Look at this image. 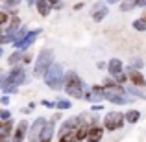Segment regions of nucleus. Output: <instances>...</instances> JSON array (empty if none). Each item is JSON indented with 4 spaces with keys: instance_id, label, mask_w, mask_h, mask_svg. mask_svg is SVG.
<instances>
[{
    "instance_id": "41",
    "label": "nucleus",
    "mask_w": 146,
    "mask_h": 142,
    "mask_svg": "<svg viewBox=\"0 0 146 142\" xmlns=\"http://www.w3.org/2000/svg\"><path fill=\"white\" fill-rule=\"evenodd\" d=\"M28 4H35V0H28Z\"/></svg>"
},
{
    "instance_id": "33",
    "label": "nucleus",
    "mask_w": 146,
    "mask_h": 142,
    "mask_svg": "<svg viewBox=\"0 0 146 142\" xmlns=\"http://www.w3.org/2000/svg\"><path fill=\"white\" fill-rule=\"evenodd\" d=\"M4 4H6L7 7H17L19 4H21V0H4Z\"/></svg>"
},
{
    "instance_id": "13",
    "label": "nucleus",
    "mask_w": 146,
    "mask_h": 142,
    "mask_svg": "<svg viewBox=\"0 0 146 142\" xmlns=\"http://www.w3.org/2000/svg\"><path fill=\"white\" fill-rule=\"evenodd\" d=\"M107 13H109V7H107L106 2H98L96 6L93 7V13H91V17H93L94 22H100L104 20V18L107 17Z\"/></svg>"
},
{
    "instance_id": "15",
    "label": "nucleus",
    "mask_w": 146,
    "mask_h": 142,
    "mask_svg": "<svg viewBox=\"0 0 146 142\" xmlns=\"http://www.w3.org/2000/svg\"><path fill=\"white\" fill-rule=\"evenodd\" d=\"M106 67H107V72H109L111 78H113V76H117L118 72L124 70V65H122V61H120V59H111L109 63L106 65Z\"/></svg>"
},
{
    "instance_id": "34",
    "label": "nucleus",
    "mask_w": 146,
    "mask_h": 142,
    "mask_svg": "<svg viewBox=\"0 0 146 142\" xmlns=\"http://www.w3.org/2000/svg\"><path fill=\"white\" fill-rule=\"evenodd\" d=\"M41 105L48 107V109H54V107H56V102H50V100H41Z\"/></svg>"
},
{
    "instance_id": "32",
    "label": "nucleus",
    "mask_w": 146,
    "mask_h": 142,
    "mask_svg": "<svg viewBox=\"0 0 146 142\" xmlns=\"http://www.w3.org/2000/svg\"><path fill=\"white\" fill-rule=\"evenodd\" d=\"M48 4L52 7H56V9H61V7H63V2H61V0H48Z\"/></svg>"
},
{
    "instance_id": "3",
    "label": "nucleus",
    "mask_w": 146,
    "mask_h": 142,
    "mask_svg": "<svg viewBox=\"0 0 146 142\" xmlns=\"http://www.w3.org/2000/svg\"><path fill=\"white\" fill-rule=\"evenodd\" d=\"M43 78H44V83H46L52 90H61V87H63V78H65L63 67H61L59 63H52Z\"/></svg>"
},
{
    "instance_id": "22",
    "label": "nucleus",
    "mask_w": 146,
    "mask_h": 142,
    "mask_svg": "<svg viewBox=\"0 0 146 142\" xmlns=\"http://www.w3.org/2000/svg\"><path fill=\"white\" fill-rule=\"evenodd\" d=\"M19 26H21V20H19V17H11V22H9V26H7L6 33H9V35H13V33H15V32L19 30Z\"/></svg>"
},
{
    "instance_id": "12",
    "label": "nucleus",
    "mask_w": 146,
    "mask_h": 142,
    "mask_svg": "<svg viewBox=\"0 0 146 142\" xmlns=\"http://www.w3.org/2000/svg\"><path fill=\"white\" fill-rule=\"evenodd\" d=\"M26 135H28V122L21 120V122H19V125L15 127L13 135H11V142H24Z\"/></svg>"
},
{
    "instance_id": "26",
    "label": "nucleus",
    "mask_w": 146,
    "mask_h": 142,
    "mask_svg": "<svg viewBox=\"0 0 146 142\" xmlns=\"http://www.w3.org/2000/svg\"><path fill=\"white\" fill-rule=\"evenodd\" d=\"M133 28H135L137 32H146V22L143 18H135V20H133Z\"/></svg>"
},
{
    "instance_id": "7",
    "label": "nucleus",
    "mask_w": 146,
    "mask_h": 142,
    "mask_svg": "<svg viewBox=\"0 0 146 142\" xmlns=\"http://www.w3.org/2000/svg\"><path fill=\"white\" fill-rule=\"evenodd\" d=\"M41 32H43V30H28V33H26V35L22 37L21 41L13 43L15 48H17V50H22V52H24V50H28V48L37 41V37L41 35Z\"/></svg>"
},
{
    "instance_id": "30",
    "label": "nucleus",
    "mask_w": 146,
    "mask_h": 142,
    "mask_svg": "<svg viewBox=\"0 0 146 142\" xmlns=\"http://www.w3.org/2000/svg\"><path fill=\"white\" fill-rule=\"evenodd\" d=\"M7 22H9V15H7L6 11H0V26L7 24Z\"/></svg>"
},
{
    "instance_id": "8",
    "label": "nucleus",
    "mask_w": 146,
    "mask_h": 142,
    "mask_svg": "<svg viewBox=\"0 0 146 142\" xmlns=\"http://www.w3.org/2000/svg\"><path fill=\"white\" fill-rule=\"evenodd\" d=\"M83 100L91 103H100L102 100H106V89L104 85H91V89L83 94Z\"/></svg>"
},
{
    "instance_id": "17",
    "label": "nucleus",
    "mask_w": 146,
    "mask_h": 142,
    "mask_svg": "<svg viewBox=\"0 0 146 142\" xmlns=\"http://www.w3.org/2000/svg\"><path fill=\"white\" fill-rule=\"evenodd\" d=\"M0 89H2L6 94H15V92H19V90H17V87H15V85H11V83L6 79V74H4V76H0Z\"/></svg>"
},
{
    "instance_id": "1",
    "label": "nucleus",
    "mask_w": 146,
    "mask_h": 142,
    "mask_svg": "<svg viewBox=\"0 0 146 142\" xmlns=\"http://www.w3.org/2000/svg\"><path fill=\"white\" fill-rule=\"evenodd\" d=\"M63 89L70 98L83 100V81L74 70H68L63 78Z\"/></svg>"
},
{
    "instance_id": "18",
    "label": "nucleus",
    "mask_w": 146,
    "mask_h": 142,
    "mask_svg": "<svg viewBox=\"0 0 146 142\" xmlns=\"http://www.w3.org/2000/svg\"><path fill=\"white\" fill-rule=\"evenodd\" d=\"M22 57H24V52H22V50L13 52L9 57H7V63H9V67H17L19 63H22Z\"/></svg>"
},
{
    "instance_id": "39",
    "label": "nucleus",
    "mask_w": 146,
    "mask_h": 142,
    "mask_svg": "<svg viewBox=\"0 0 146 142\" xmlns=\"http://www.w3.org/2000/svg\"><path fill=\"white\" fill-rule=\"evenodd\" d=\"M141 18H143V20L146 22V9H144V13H143V17H141Z\"/></svg>"
},
{
    "instance_id": "9",
    "label": "nucleus",
    "mask_w": 146,
    "mask_h": 142,
    "mask_svg": "<svg viewBox=\"0 0 146 142\" xmlns=\"http://www.w3.org/2000/svg\"><path fill=\"white\" fill-rule=\"evenodd\" d=\"M44 124H46V118H43V116H39L32 124V127H30V131H28V140L30 142H39V135H41V129L44 127Z\"/></svg>"
},
{
    "instance_id": "14",
    "label": "nucleus",
    "mask_w": 146,
    "mask_h": 142,
    "mask_svg": "<svg viewBox=\"0 0 146 142\" xmlns=\"http://www.w3.org/2000/svg\"><path fill=\"white\" fill-rule=\"evenodd\" d=\"M104 137V127H100V125H91L89 127V133H87V142H100Z\"/></svg>"
},
{
    "instance_id": "28",
    "label": "nucleus",
    "mask_w": 146,
    "mask_h": 142,
    "mask_svg": "<svg viewBox=\"0 0 146 142\" xmlns=\"http://www.w3.org/2000/svg\"><path fill=\"white\" fill-rule=\"evenodd\" d=\"M7 43H13V35H9V33H0V46H2V44H7Z\"/></svg>"
},
{
    "instance_id": "24",
    "label": "nucleus",
    "mask_w": 146,
    "mask_h": 142,
    "mask_svg": "<svg viewBox=\"0 0 146 142\" xmlns=\"http://www.w3.org/2000/svg\"><path fill=\"white\" fill-rule=\"evenodd\" d=\"M133 7H137V0H122V4H120L122 11H131Z\"/></svg>"
},
{
    "instance_id": "36",
    "label": "nucleus",
    "mask_w": 146,
    "mask_h": 142,
    "mask_svg": "<svg viewBox=\"0 0 146 142\" xmlns=\"http://www.w3.org/2000/svg\"><path fill=\"white\" fill-rule=\"evenodd\" d=\"M137 7H146V0H137Z\"/></svg>"
},
{
    "instance_id": "35",
    "label": "nucleus",
    "mask_w": 146,
    "mask_h": 142,
    "mask_svg": "<svg viewBox=\"0 0 146 142\" xmlns=\"http://www.w3.org/2000/svg\"><path fill=\"white\" fill-rule=\"evenodd\" d=\"M0 103H2V105H7V103H9V96H2V98H0Z\"/></svg>"
},
{
    "instance_id": "40",
    "label": "nucleus",
    "mask_w": 146,
    "mask_h": 142,
    "mask_svg": "<svg viewBox=\"0 0 146 142\" xmlns=\"http://www.w3.org/2000/svg\"><path fill=\"white\" fill-rule=\"evenodd\" d=\"M2 53H4V50H2V46H0V57H2Z\"/></svg>"
},
{
    "instance_id": "23",
    "label": "nucleus",
    "mask_w": 146,
    "mask_h": 142,
    "mask_svg": "<svg viewBox=\"0 0 146 142\" xmlns=\"http://www.w3.org/2000/svg\"><path fill=\"white\" fill-rule=\"evenodd\" d=\"M26 33H28V28H26V26H19V30H17V32L13 33V43H17V41H21L22 37L26 35Z\"/></svg>"
},
{
    "instance_id": "38",
    "label": "nucleus",
    "mask_w": 146,
    "mask_h": 142,
    "mask_svg": "<svg viewBox=\"0 0 146 142\" xmlns=\"http://www.w3.org/2000/svg\"><path fill=\"white\" fill-rule=\"evenodd\" d=\"M107 4H115V2H122V0H106Z\"/></svg>"
},
{
    "instance_id": "25",
    "label": "nucleus",
    "mask_w": 146,
    "mask_h": 142,
    "mask_svg": "<svg viewBox=\"0 0 146 142\" xmlns=\"http://www.w3.org/2000/svg\"><path fill=\"white\" fill-rule=\"evenodd\" d=\"M72 107V103L68 102V100H57L56 102V109L57 111H67V109H70Z\"/></svg>"
},
{
    "instance_id": "37",
    "label": "nucleus",
    "mask_w": 146,
    "mask_h": 142,
    "mask_svg": "<svg viewBox=\"0 0 146 142\" xmlns=\"http://www.w3.org/2000/svg\"><path fill=\"white\" fill-rule=\"evenodd\" d=\"M102 107L104 105H100V103H94V105H93V111H102Z\"/></svg>"
},
{
    "instance_id": "2",
    "label": "nucleus",
    "mask_w": 146,
    "mask_h": 142,
    "mask_svg": "<svg viewBox=\"0 0 146 142\" xmlns=\"http://www.w3.org/2000/svg\"><path fill=\"white\" fill-rule=\"evenodd\" d=\"M52 63H54V50L52 48H41L39 55L35 59V65H33V76L35 78H43Z\"/></svg>"
},
{
    "instance_id": "19",
    "label": "nucleus",
    "mask_w": 146,
    "mask_h": 142,
    "mask_svg": "<svg viewBox=\"0 0 146 142\" xmlns=\"http://www.w3.org/2000/svg\"><path fill=\"white\" fill-rule=\"evenodd\" d=\"M72 129H76V116L74 118H67V120L61 124L59 135H63V133H67V131H72Z\"/></svg>"
},
{
    "instance_id": "5",
    "label": "nucleus",
    "mask_w": 146,
    "mask_h": 142,
    "mask_svg": "<svg viewBox=\"0 0 146 142\" xmlns=\"http://www.w3.org/2000/svg\"><path fill=\"white\" fill-rule=\"evenodd\" d=\"M61 120V114L56 113L50 120H46L44 127L41 129V135H39V142H52V137H54V131H56V124Z\"/></svg>"
},
{
    "instance_id": "11",
    "label": "nucleus",
    "mask_w": 146,
    "mask_h": 142,
    "mask_svg": "<svg viewBox=\"0 0 146 142\" xmlns=\"http://www.w3.org/2000/svg\"><path fill=\"white\" fill-rule=\"evenodd\" d=\"M11 135H13V122L2 120L0 122V142H11Z\"/></svg>"
},
{
    "instance_id": "16",
    "label": "nucleus",
    "mask_w": 146,
    "mask_h": 142,
    "mask_svg": "<svg viewBox=\"0 0 146 142\" xmlns=\"http://www.w3.org/2000/svg\"><path fill=\"white\" fill-rule=\"evenodd\" d=\"M35 7H37V11H39L41 17H48L50 9H52V6L48 4V0H35Z\"/></svg>"
},
{
    "instance_id": "31",
    "label": "nucleus",
    "mask_w": 146,
    "mask_h": 142,
    "mask_svg": "<svg viewBox=\"0 0 146 142\" xmlns=\"http://www.w3.org/2000/svg\"><path fill=\"white\" fill-rule=\"evenodd\" d=\"M9 118H11V111L0 109V120H9Z\"/></svg>"
},
{
    "instance_id": "29",
    "label": "nucleus",
    "mask_w": 146,
    "mask_h": 142,
    "mask_svg": "<svg viewBox=\"0 0 146 142\" xmlns=\"http://www.w3.org/2000/svg\"><path fill=\"white\" fill-rule=\"evenodd\" d=\"M143 65H144V61L139 59V57H135V59L129 61V67H131V68H137V70H139V68H143Z\"/></svg>"
},
{
    "instance_id": "10",
    "label": "nucleus",
    "mask_w": 146,
    "mask_h": 142,
    "mask_svg": "<svg viewBox=\"0 0 146 142\" xmlns=\"http://www.w3.org/2000/svg\"><path fill=\"white\" fill-rule=\"evenodd\" d=\"M126 76H128V81L133 83L135 87H146V79H144V76L141 74V70L128 67V70H126Z\"/></svg>"
},
{
    "instance_id": "21",
    "label": "nucleus",
    "mask_w": 146,
    "mask_h": 142,
    "mask_svg": "<svg viewBox=\"0 0 146 142\" xmlns=\"http://www.w3.org/2000/svg\"><path fill=\"white\" fill-rule=\"evenodd\" d=\"M59 142H78V139H76V129L59 135Z\"/></svg>"
},
{
    "instance_id": "20",
    "label": "nucleus",
    "mask_w": 146,
    "mask_h": 142,
    "mask_svg": "<svg viewBox=\"0 0 146 142\" xmlns=\"http://www.w3.org/2000/svg\"><path fill=\"white\" fill-rule=\"evenodd\" d=\"M124 118H126V122H128V124H137V122L141 120V113L137 109H129L128 113L124 114Z\"/></svg>"
},
{
    "instance_id": "6",
    "label": "nucleus",
    "mask_w": 146,
    "mask_h": 142,
    "mask_svg": "<svg viewBox=\"0 0 146 142\" xmlns=\"http://www.w3.org/2000/svg\"><path fill=\"white\" fill-rule=\"evenodd\" d=\"M6 79L11 83V85H15V87H19V85H22V83H26L28 81V74H26V68L24 67H13L9 72L6 74Z\"/></svg>"
},
{
    "instance_id": "27",
    "label": "nucleus",
    "mask_w": 146,
    "mask_h": 142,
    "mask_svg": "<svg viewBox=\"0 0 146 142\" xmlns=\"http://www.w3.org/2000/svg\"><path fill=\"white\" fill-rule=\"evenodd\" d=\"M113 79L118 83V85H122V83H126V81H128V76H126V72L122 70V72H118L117 76H113Z\"/></svg>"
},
{
    "instance_id": "4",
    "label": "nucleus",
    "mask_w": 146,
    "mask_h": 142,
    "mask_svg": "<svg viewBox=\"0 0 146 142\" xmlns=\"http://www.w3.org/2000/svg\"><path fill=\"white\" fill-rule=\"evenodd\" d=\"M124 124H126V118L120 111H111L104 118V127L109 129V131H118Z\"/></svg>"
}]
</instances>
